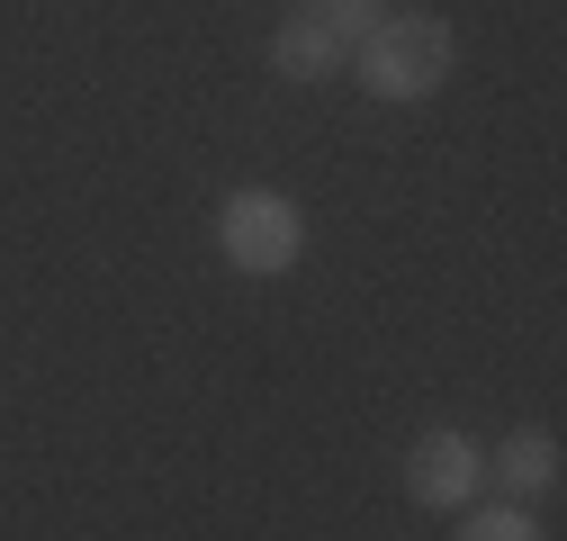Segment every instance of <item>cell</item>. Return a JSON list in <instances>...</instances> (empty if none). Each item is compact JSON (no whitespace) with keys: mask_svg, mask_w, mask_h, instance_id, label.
Masks as SVG:
<instances>
[{"mask_svg":"<svg viewBox=\"0 0 567 541\" xmlns=\"http://www.w3.org/2000/svg\"><path fill=\"white\" fill-rule=\"evenodd\" d=\"M333 37H324V19H289V28H279L270 37V63H279V73H289V82H324L333 73Z\"/></svg>","mask_w":567,"mask_h":541,"instance_id":"obj_5","label":"cell"},{"mask_svg":"<svg viewBox=\"0 0 567 541\" xmlns=\"http://www.w3.org/2000/svg\"><path fill=\"white\" fill-rule=\"evenodd\" d=\"M468 488H477V442L468 433H423L414 460H405V497L451 514V506H468Z\"/></svg>","mask_w":567,"mask_h":541,"instance_id":"obj_3","label":"cell"},{"mask_svg":"<svg viewBox=\"0 0 567 541\" xmlns=\"http://www.w3.org/2000/svg\"><path fill=\"white\" fill-rule=\"evenodd\" d=\"M217 244L235 270H252V280H270V270H289L307 253V226L289 198H270V190H235L226 198V217H217Z\"/></svg>","mask_w":567,"mask_h":541,"instance_id":"obj_2","label":"cell"},{"mask_svg":"<svg viewBox=\"0 0 567 541\" xmlns=\"http://www.w3.org/2000/svg\"><path fill=\"white\" fill-rule=\"evenodd\" d=\"M379 19H388L379 0H324V37H333V45H370Z\"/></svg>","mask_w":567,"mask_h":541,"instance_id":"obj_6","label":"cell"},{"mask_svg":"<svg viewBox=\"0 0 567 541\" xmlns=\"http://www.w3.org/2000/svg\"><path fill=\"white\" fill-rule=\"evenodd\" d=\"M361 73L379 100H433L451 73V28L442 19H379V37L361 45Z\"/></svg>","mask_w":567,"mask_h":541,"instance_id":"obj_1","label":"cell"},{"mask_svg":"<svg viewBox=\"0 0 567 541\" xmlns=\"http://www.w3.org/2000/svg\"><path fill=\"white\" fill-rule=\"evenodd\" d=\"M495 479H505L514 497H549L558 488V433H514L505 451H495Z\"/></svg>","mask_w":567,"mask_h":541,"instance_id":"obj_4","label":"cell"},{"mask_svg":"<svg viewBox=\"0 0 567 541\" xmlns=\"http://www.w3.org/2000/svg\"><path fill=\"white\" fill-rule=\"evenodd\" d=\"M460 541H540V532H532V514H514V506H486V514L460 523Z\"/></svg>","mask_w":567,"mask_h":541,"instance_id":"obj_7","label":"cell"}]
</instances>
